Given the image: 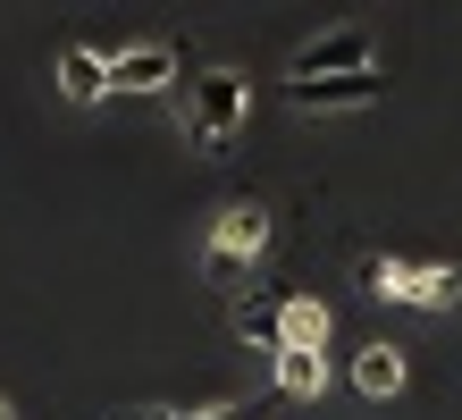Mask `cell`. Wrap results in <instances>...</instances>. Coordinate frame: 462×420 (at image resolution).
<instances>
[{"label": "cell", "mask_w": 462, "mask_h": 420, "mask_svg": "<svg viewBox=\"0 0 462 420\" xmlns=\"http://www.w3.org/2000/svg\"><path fill=\"white\" fill-rule=\"evenodd\" d=\"M362 286H370L378 303L462 312V269H446V261H395V252H362Z\"/></svg>", "instance_id": "1"}, {"label": "cell", "mask_w": 462, "mask_h": 420, "mask_svg": "<svg viewBox=\"0 0 462 420\" xmlns=\"http://www.w3.org/2000/svg\"><path fill=\"white\" fill-rule=\"evenodd\" d=\"M261 252H269V210H261V202H227L219 228H210V244H202V277L236 294L244 277H253Z\"/></svg>", "instance_id": "2"}, {"label": "cell", "mask_w": 462, "mask_h": 420, "mask_svg": "<svg viewBox=\"0 0 462 420\" xmlns=\"http://www.w3.org/2000/svg\"><path fill=\"white\" fill-rule=\"evenodd\" d=\"M185 135H194L202 152H227L236 135H244V76L236 68H210L194 84V118H185Z\"/></svg>", "instance_id": "3"}, {"label": "cell", "mask_w": 462, "mask_h": 420, "mask_svg": "<svg viewBox=\"0 0 462 420\" xmlns=\"http://www.w3.org/2000/svg\"><path fill=\"white\" fill-rule=\"evenodd\" d=\"M353 68H378V42L362 25H345V34H319L294 51V84H319V76H353Z\"/></svg>", "instance_id": "4"}, {"label": "cell", "mask_w": 462, "mask_h": 420, "mask_svg": "<svg viewBox=\"0 0 462 420\" xmlns=\"http://www.w3.org/2000/svg\"><path fill=\"white\" fill-rule=\"evenodd\" d=\"M177 51L169 42H134V51H118V60H110V93H169V84H177Z\"/></svg>", "instance_id": "5"}, {"label": "cell", "mask_w": 462, "mask_h": 420, "mask_svg": "<svg viewBox=\"0 0 462 420\" xmlns=\"http://www.w3.org/2000/svg\"><path fill=\"white\" fill-rule=\"evenodd\" d=\"M294 109H370L378 93H387V76L378 68H353V76H319V84H286Z\"/></svg>", "instance_id": "6"}, {"label": "cell", "mask_w": 462, "mask_h": 420, "mask_svg": "<svg viewBox=\"0 0 462 420\" xmlns=\"http://www.w3.org/2000/svg\"><path fill=\"white\" fill-rule=\"evenodd\" d=\"M60 93L76 109H93L101 93H110V51H93V42H68L60 51Z\"/></svg>", "instance_id": "7"}, {"label": "cell", "mask_w": 462, "mask_h": 420, "mask_svg": "<svg viewBox=\"0 0 462 420\" xmlns=\"http://www.w3.org/2000/svg\"><path fill=\"white\" fill-rule=\"evenodd\" d=\"M353 387H362L370 404L403 396V353H395V345H362V353H353Z\"/></svg>", "instance_id": "8"}, {"label": "cell", "mask_w": 462, "mask_h": 420, "mask_svg": "<svg viewBox=\"0 0 462 420\" xmlns=\"http://www.w3.org/2000/svg\"><path fill=\"white\" fill-rule=\"evenodd\" d=\"M328 345V303H286L278 312V353H319Z\"/></svg>", "instance_id": "9"}, {"label": "cell", "mask_w": 462, "mask_h": 420, "mask_svg": "<svg viewBox=\"0 0 462 420\" xmlns=\"http://www.w3.org/2000/svg\"><path fill=\"white\" fill-rule=\"evenodd\" d=\"M278 312H286V303L278 294H236V336H244V345H261V353H278Z\"/></svg>", "instance_id": "10"}, {"label": "cell", "mask_w": 462, "mask_h": 420, "mask_svg": "<svg viewBox=\"0 0 462 420\" xmlns=\"http://www.w3.org/2000/svg\"><path fill=\"white\" fill-rule=\"evenodd\" d=\"M319 387H328V361H319V353H278V396L311 404Z\"/></svg>", "instance_id": "11"}, {"label": "cell", "mask_w": 462, "mask_h": 420, "mask_svg": "<svg viewBox=\"0 0 462 420\" xmlns=\"http://www.w3.org/2000/svg\"><path fill=\"white\" fill-rule=\"evenodd\" d=\"M194 420H261L253 404H219V412H194Z\"/></svg>", "instance_id": "12"}, {"label": "cell", "mask_w": 462, "mask_h": 420, "mask_svg": "<svg viewBox=\"0 0 462 420\" xmlns=\"http://www.w3.org/2000/svg\"><path fill=\"white\" fill-rule=\"evenodd\" d=\"M110 420H177L169 404H143V412H110Z\"/></svg>", "instance_id": "13"}, {"label": "cell", "mask_w": 462, "mask_h": 420, "mask_svg": "<svg viewBox=\"0 0 462 420\" xmlns=\"http://www.w3.org/2000/svg\"><path fill=\"white\" fill-rule=\"evenodd\" d=\"M0 420H9V404H0Z\"/></svg>", "instance_id": "14"}]
</instances>
